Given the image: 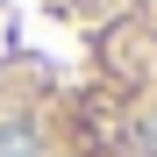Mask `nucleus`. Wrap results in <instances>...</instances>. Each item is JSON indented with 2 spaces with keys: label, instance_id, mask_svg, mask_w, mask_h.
Here are the masks:
<instances>
[{
  "label": "nucleus",
  "instance_id": "f257e3e1",
  "mask_svg": "<svg viewBox=\"0 0 157 157\" xmlns=\"http://www.w3.org/2000/svg\"><path fill=\"white\" fill-rule=\"evenodd\" d=\"M0 157H43L36 128H29V121H0Z\"/></svg>",
  "mask_w": 157,
  "mask_h": 157
}]
</instances>
